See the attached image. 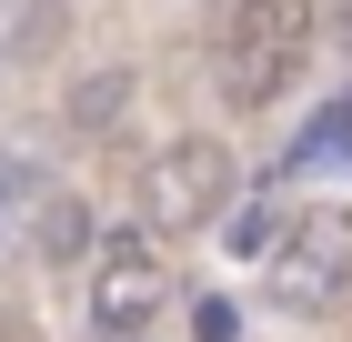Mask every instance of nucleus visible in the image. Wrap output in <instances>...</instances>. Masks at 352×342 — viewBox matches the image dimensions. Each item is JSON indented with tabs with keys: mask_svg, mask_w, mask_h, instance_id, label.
<instances>
[{
	"mask_svg": "<svg viewBox=\"0 0 352 342\" xmlns=\"http://www.w3.org/2000/svg\"><path fill=\"white\" fill-rule=\"evenodd\" d=\"M312 0H232L221 10V41H212V81L232 111H272L282 91L302 81V61H312Z\"/></svg>",
	"mask_w": 352,
	"mask_h": 342,
	"instance_id": "f257e3e1",
	"label": "nucleus"
},
{
	"mask_svg": "<svg viewBox=\"0 0 352 342\" xmlns=\"http://www.w3.org/2000/svg\"><path fill=\"white\" fill-rule=\"evenodd\" d=\"M262 292L292 322H332L352 312V202H302L262 252Z\"/></svg>",
	"mask_w": 352,
	"mask_h": 342,
	"instance_id": "f03ea898",
	"label": "nucleus"
},
{
	"mask_svg": "<svg viewBox=\"0 0 352 342\" xmlns=\"http://www.w3.org/2000/svg\"><path fill=\"white\" fill-rule=\"evenodd\" d=\"M242 202V161L221 151L212 131H182L151 151V171H141V232L151 242H182V232H212L221 211Z\"/></svg>",
	"mask_w": 352,
	"mask_h": 342,
	"instance_id": "7ed1b4c3",
	"label": "nucleus"
},
{
	"mask_svg": "<svg viewBox=\"0 0 352 342\" xmlns=\"http://www.w3.org/2000/svg\"><path fill=\"white\" fill-rule=\"evenodd\" d=\"M162 302H171V262H162V242L141 232V222L111 232V242H91V322H101V332L131 342Z\"/></svg>",
	"mask_w": 352,
	"mask_h": 342,
	"instance_id": "20e7f679",
	"label": "nucleus"
},
{
	"mask_svg": "<svg viewBox=\"0 0 352 342\" xmlns=\"http://www.w3.org/2000/svg\"><path fill=\"white\" fill-rule=\"evenodd\" d=\"M30 262H91V211L71 191H30Z\"/></svg>",
	"mask_w": 352,
	"mask_h": 342,
	"instance_id": "39448f33",
	"label": "nucleus"
},
{
	"mask_svg": "<svg viewBox=\"0 0 352 342\" xmlns=\"http://www.w3.org/2000/svg\"><path fill=\"white\" fill-rule=\"evenodd\" d=\"M131 91H141L131 71H91L81 91L60 101V131H71V141H101V131H121V111H131Z\"/></svg>",
	"mask_w": 352,
	"mask_h": 342,
	"instance_id": "423d86ee",
	"label": "nucleus"
},
{
	"mask_svg": "<svg viewBox=\"0 0 352 342\" xmlns=\"http://www.w3.org/2000/svg\"><path fill=\"white\" fill-rule=\"evenodd\" d=\"M332 161H352V101H332L322 121L292 141V171H332Z\"/></svg>",
	"mask_w": 352,
	"mask_h": 342,
	"instance_id": "0eeeda50",
	"label": "nucleus"
},
{
	"mask_svg": "<svg viewBox=\"0 0 352 342\" xmlns=\"http://www.w3.org/2000/svg\"><path fill=\"white\" fill-rule=\"evenodd\" d=\"M221 232H232V252H252V262H262V252H272V232H282V222H272L262 202H232V211H221Z\"/></svg>",
	"mask_w": 352,
	"mask_h": 342,
	"instance_id": "6e6552de",
	"label": "nucleus"
},
{
	"mask_svg": "<svg viewBox=\"0 0 352 342\" xmlns=\"http://www.w3.org/2000/svg\"><path fill=\"white\" fill-rule=\"evenodd\" d=\"M232 332H242V312H232L221 292H201V302H191V342H232Z\"/></svg>",
	"mask_w": 352,
	"mask_h": 342,
	"instance_id": "1a4fd4ad",
	"label": "nucleus"
},
{
	"mask_svg": "<svg viewBox=\"0 0 352 342\" xmlns=\"http://www.w3.org/2000/svg\"><path fill=\"white\" fill-rule=\"evenodd\" d=\"M342 51H352V10H342Z\"/></svg>",
	"mask_w": 352,
	"mask_h": 342,
	"instance_id": "9d476101",
	"label": "nucleus"
}]
</instances>
